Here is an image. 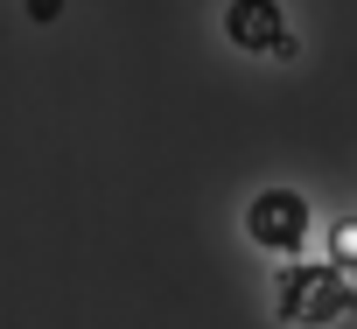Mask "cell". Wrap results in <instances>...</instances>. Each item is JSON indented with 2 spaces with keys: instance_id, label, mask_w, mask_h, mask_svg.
I'll list each match as a JSON object with an SVG mask.
<instances>
[{
  "instance_id": "1",
  "label": "cell",
  "mask_w": 357,
  "mask_h": 329,
  "mask_svg": "<svg viewBox=\"0 0 357 329\" xmlns=\"http://www.w3.org/2000/svg\"><path fill=\"white\" fill-rule=\"evenodd\" d=\"M357 308V287L343 280V266H287L280 273V315L287 322H336Z\"/></svg>"
},
{
  "instance_id": "2",
  "label": "cell",
  "mask_w": 357,
  "mask_h": 329,
  "mask_svg": "<svg viewBox=\"0 0 357 329\" xmlns=\"http://www.w3.org/2000/svg\"><path fill=\"white\" fill-rule=\"evenodd\" d=\"M245 231H252V245H266V252H294V245L308 238V204H301L294 190H259L252 211H245Z\"/></svg>"
},
{
  "instance_id": "3",
  "label": "cell",
  "mask_w": 357,
  "mask_h": 329,
  "mask_svg": "<svg viewBox=\"0 0 357 329\" xmlns=\"http://www.w3.org/2000/svg\"><path fill=\"white\" fill-rule=\"evenodd\" d=\"M225 36L252 56H294V36L280 22V0H231L225 8Z\"/></svg>"
},
{
  "instance_id": "4",
  "label": "cell",
  "mask_w": 357,
  "mask_h": 329,
  "mask_svg": "<svg viewBox=\"0 0 357 329\" xmlns=\"http://www.w3.org/2000/svg\"><path fill=\"white\" fill-rule=\"evenodd\" d=\"M329 252H336V266H357V217H343L329 231Z\"/></svg>"
}]
</instances>
